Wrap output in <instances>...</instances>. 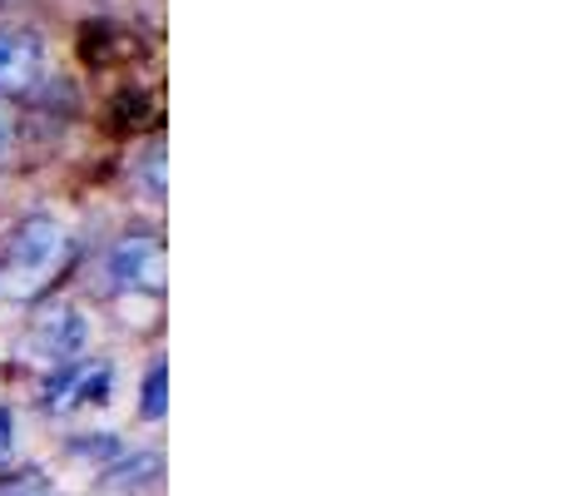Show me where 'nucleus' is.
Instances as JSON below:
<instances>
[{"label":"nucleus","mask_w":565,"mask_h":496,"mask_svg":"<svg viewBox=\"0 0 565 496\" xmlns=\"http://www.w3.org/2000/svg\"><path fill=\"white\" fill-rule=\"evenodd\" d=\"M65 229L55 224L50 214H30L10 229V244H6V263H0V288L10 298H35L50 278L60 273L65 263Z\"/></svg>","instance_id":"1"},{"label":"nucleus","mask_w":565,"mask_h":496,"mask_svg":"<svg viewBox=\"0 0 565 496\" xmlns=\"http://www.w3.org/2000/svg\"><path fill=\"white\" fill-rule=\"evenodd\" d=\"M30 352L40 362H55V368H70L79 352L89 348V323L79 318L75 303H50L35 323H30Z\"/></svg>","instance_id":"2"},{"label":"nucleus","mask_w":565,"mask_h":496,"mask_svg":"<svg viewBox=\"0 0 565 496\" xmlns=\"http://www.w3.org/2000/svg\"><path fill=\"white\" fill-rule=\"evenodd\" d=\"M164 273H169L164 244H159L154 234H145V229H139V234H125L115 249H109V278L129 293H159L164 288Z\"/></svg>","instance_id":"3"},{"label":"nucleus","mask_w":565,"mask_h":496,"mask_svg":"<svg viewBox=\"0 0 565 496\" xmlns=\"http://www.w3.org/2000/svg\"><path fill=\"white\" fill-rule=\"evenodd\" d=\"M45 75V45L35 30H0V99L25 95Z\"/></svg>","instance_id":"4"},{"label":"nucleus","mask_w":565,"mask_h":496,"mask_svg":"<svg viewBox=\"0 0 565 496\" xmlns=\"http://www.w3.org/2000/svg\"><path fill=\"white\" fill-rule=\"evenodd\" d=\"M105 398H109V368L105 362H95V368L70 362V368H60L45 388V408H55V412L75 408V402H105Z\"/></svg>","instance_id":"5"},{"label":"nucleus","mask_w":565,"mask_h":496,"mask_svg":"<svg viewBox=\"0 0 565 496\" xmlns=\"http://www.w3.org/2000/svg\"><path fill=\"white\" fill-rule=\"evenodd\" d=\"M159 477V457L154 452H139V457H129V462H119V467H109V487H145V482H154Z\"/></svg>","instance_id":"6"},{"label":"nucleus","mask_w":565,"mask_h":496,"mask_svg":"<svg viewBox=\"0 0 565 496\" xmlns=\"http://www.w3.org/2000/svg\"><path fill=\"white\" fill-rule=\"evenodd\" d=\"M164 382H169V368L164 362H154V368H149V378H145V418L154 422V418H164Z\"/></svg>","instance_id":"7"},{"label":"nucleus","mask_w":565,"mask_h":496,"mask_svg":"<svg viewBox=\"0 0 565 496\" xmlns=\"http://www.w3.org/2000/svg\"><path fill=\"white\" fill-rule=\"evenodd\" d=\"M145 179H149V194L164 199V139H159V145H149V155H145Z\"/></svg>","instance_id":"8"},{"label":"nucleus","mask_w":565,"mask_h":496,"mask_svg":"<svg viewBox=\"0 0 565 496\" xmlns=\"http://www.w3.org/2000/svg\"><path fill=\"white\" fill-rule=\"evenodd\" d=\"M10 452H15V418L0 408V462H10Z\"/></svg>","instance_id":"9"},{"label":"nucleus","mask_w":565,"mask_h":496,"mask_svg":"<svg viewBox=\"0 0 565 496\" xmlns=\"http://www.w3.org/2000/svg\"><path fill=\"white\" fill-rule=\"evenodd\" d=\"M75 452H85V457H99V452H119V442L109 437V432H99L95 442H75Z\"/></svg>","instance_id":"10"},{"label":"nucleus","mask_w":565,"mask_h":496,"mask_svg":"<svg viewBox=\"0 0 565 496\" xmlns=\"http://www.w3.org/2000/svg\"><path fill=\"white\" fill-rule=\"evenodd\" d=\"M10 139H15V115H10V105L0 99V155L10 149Z\"/></svg>","instance_id":"11"}]
</instances>
